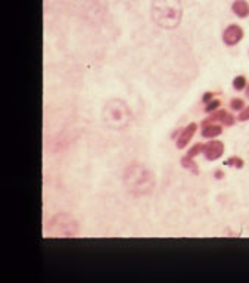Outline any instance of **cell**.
Instances as JSON below:
<instances>
[{"label":"cell","instance_id":"obj_11","mask_svg":"<svg viewBox=\"0 0 249 283\" xmlns=\"http://www.w3.org/2000/svg\"><path fill=\"white\" fill-rule=\"evenodd\" d=\"M182 165L187 168V170H190L193 174H199V168H198V165H196V162L193 161V158H189L186 157L182 158Z\"/></svg>","mask_w":249,"mask_h":283},{"label":"cell","instance_id":"obj_1","mask_svg":"<svg viewBox=\"0 0 249 283\" xmlns=\"http://www.w3.org/2000/svg\"><path fill=\"white\" fill-rule=\"evenodd\" d=\"M151 15L158 27L172 30L182 21L183 8L180 0H154L151 6Z\"/></svg>","mask_w":249,"mask_h":283},{"label":"cell","instance_id":"obj_18","mask_svg":"<svg viewBox=\"0 0 249 283\" xmlns=\"http://www.w3.org/2000/svg\"><path fill=\"white\" fill-rule=\"evenodd\" d=\"M211 99H212V93H205V96H203L202 100L205 102V103H208V102H209Z\"/></svg>","mask_w":249,"mask_h":283},{"label":"cell","instance_id":"obj_19","mask_svg":"<svg viewBox=\"0 0 249 283\" xmlns=\"http://www.w3.org/2000/svg\"><path fill=\"white\" fill-rule=\"evenodd\" d=\"M223 175H224V173H223V171H220V170H217V171H216V179H218V180H220V179H223Z\"/></svg>","mask_w":249,"mask_h":283},{"label":"cell","instance_id":"obj_5","mask_svg":"<svg viewBox=\"0 0 249 283\" xmlns=\"http://www.w3.org/2000/svg\"><path fill=\"white\" fill-rule=\"evenodd\" d=\"M243 39V30L239 25H229L223 32V42L227 46H236Z\"/></svg>","mask_w":249,"mask_h":283},{"label":"cell","instance_id":"obj_4","mask_svg":"<svg viewBox=\"0 0 249 283\" xmlns=\"http://www.w3.org/2000/svg\"><path fill=\"white\" fill-rule=\"evenodd\" d=\"M77 232V223L66 214H59L49 223V233L58 237H73Z\"/></svg>","mask_w":249,"mask_h":283},{"label":"cell","instance_id":"obj_2","mask_svg":"<svg viewBox=\"0 0 249 283\" xmlns=\"http://www.w3.org/2000/svg\"><path fill=\"white\" fill-rule=\"evenodd\" d=\"M125 185L128 186V190L134 195H148L154 190V175L152 173L145 168L141 164L130 165L125 170Z\"/></svg>","mask_w":249,"mask_h":283},{"label":"cell","instance_id":"obj_8","mask_svg":"<svg viewBox=\"0 0 249 283\" xmlns=\"http://www.w3.org/2000/svg\"><path fill=\"white\" fill-rule=\"evenodd\" d=\"M196 130H198V126L195 124V123H190L186 128H182L180 130V133H179V139H177V148L179 149H185L187 145H189V142L192 140V137L195 136V133H196Z\"/></svg>","mask_w":249,"mask_h":283},{"label":"cell","instance_id":"obj_15","mask_svg":"<svg viewBox=\"0 0 249 283\" xmlns=\"http://www.w3.org/2000/svg\"><path fill=\"white\" fill-rule=\"evenodd\" d=\"M230 107H232V110H236V111H240L243 107H245V102L242 100V99H232V102H230Z\"/></svg>","mask_w":249,"mask_h":283},{"label":"cell","instance_id":"obj_20","mask_svg":"<svg viewBox=\"0 0 249 283\" xmlns=\"http://www.w3.org/2000/svg\"><path fill=\"white\" fill-rule=\"evenodd\" d=\"M246 96L249 97V86H248V89H246Z\"/></svg>","mask_w":249,"mask_h":283},{"label":"cell","instance_id":"obj_6","mask_svg":"<svg viewBox=\"0 0 249 283\" xmlns=\"http://www.w3.org/2000/svg\"><path fill=\"white\" fill-rule=\"evenodd\" d=\"M211 123H220L221 126L230 127L234 124V117L233 115H230L227 111L220 110V111H217V112H214V114H211V115H209V118H206V120L203 121L202 126L211 124Z\"/></svg>","mask_w":249,"mask_h":283},{"label":"cell","instance_id":"obj_17","mask_svg":"<svg viewBox=\"0 0 249 283\" xmlns=\"http://www.w3.org/2000/svg\"><path fill=\"white\" fill-rule=\"evenodd\" d=\"M239 121H248L249 120V107H246L245 110L242 111L240 114H239Z\"/></svg>","mask_w":249,"mask_h":283},{"label":"cell","instance_id":"obj_13","mask_svg":"<svg viewBox=\"0 0 249 283\" xmlns=\"http://www.w3.org/2000/svg\"><path fill=\"white\" fill-rule=\"evenodd\" d=\"M203 148H205V146H203L202 143H196V145H195V146H193V148H192V149L187 152V157L195 158V157H198L199 154H203Z\"/></svg>","mask_w":249,"mask_h":283},{"label":"cell","instance_id":"obj_12","mask_svg":"<svg viewBox=\"0 0 249 283\" xmlns=\"http://www.w3.org/2000/svg\"><path fill=\"white\" fill-rule=\"evenodd\" d=\"M224 165L234 167V168H242V167H243V159L239 157H230L229 159L224 161Z\"/></svg>","mask_w":249,"mask_h":283},{"label":"cell","instance_id":"obj_16","mask_svg":"<svg viewBox=\"0 0 249 283\" xmlns=\"http://www.w3.org/2000/svg\"><path fill=\"white\" fill-rule=\"evenodd\" d=\"M220 105H221V102H220V100H209V102L206 103V108H205V111H206V112L216 111Z\"/></svg>","mask_w":249,"mask_h":283},{"label":"cell","instance_id":"obj_7","mask_svg":"<svg viewBox=\"0 0 249 283\" xmlns=\"http://www.w3.org/2000/svg\"><path fill=\"white\" fill-rule=\"evenodd\" d=\"M203 154H205V158L208 161H216L218 158H221V155L224 154V143L220 140L209 142L208 145H205Z\"/></svg>","mask_w":249,"mask_h":283},{"label":"cell","instance_id":"obj_3","mask_svg":"<svg viewBox=\"0 0 249 283\" xmlns=\"http://www.w3.org/2000/svg\"><path fill=\"white\" fill-rule=\"evenodd\" d=\"M105 121L106 124L114 128H123L128 124L130 120V110L128 105H125L121 100H112L105 108Z\"/></svg>","mask_w":249,"mask_h":283},{"label":"cell","instance_id":"obj_9","mask_svg":"<svg viewBox=\"0 0 249 283\" xmlns=\"http://www.w3.org/2000/svg\"><path fill=\"white\" fill-rule=\"evenodd\" d=\"M223 133V126L221 124H216V123H211V124H206L202 128V136L206 139H212V137H217Z\"/></svg>","mask_w":249,"mask_h":283},{"label":"cell","instance_id":"obj_10","mask_svg":"<svg viewBox=\"0 0 249 283\" xmlns=\"http://www.w3.org/2000/svg\"><path fill=\"white\" fill-rule=\"evenodd\" d=\"M232 9H233V12L239 18H246V16H249V3L245 2V0H236L233 3V6H232Z\"/></svg>","mask_w":249,"mask_h":283},{"label":"cell","instance_id":"obj_14","mask_svg":"<svg viewBox=\"0 0 249 283\" xmlns=\"http://www.w3.org/2000/svg\"><path fill=\"white\" fill-rule=\"evenodd\" d=\"M245 86H246V79H245L243 76H239V77H236V79L233 80V87L237 92L243 90Z\"/></svg>","mask_w":249,"mask_h":283}]
</instances>
